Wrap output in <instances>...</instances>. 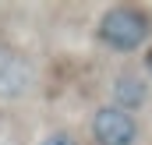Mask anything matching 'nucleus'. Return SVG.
<instances>
[{
  "mask_svg": "<svg viewBox=\"0 0 152 145\" xmlns=\"http://www.w3.org/2000/svg\"><path fill=\"white\" fill-rule=\"evenodd\" d=\"M145 74H149V78H152V46H149V50H145Z\"/></svg>",
  "mask_w": 152,
  "mask_h": 145,
  "instance_id": "6",
  "label": "nucleus"
},
{
  "mask_svg": "<svg viewBox=\"0 0 152 145\" xmlns=\"http://www.w3.org/2000/svg\"><path fill=\"white\" fill-rule=\"evenodd\" d=\"M36 81L32 60L14 50V46H0V99H21Z\"/></svg>",
  "mask_w": 152,
  "mask_h": 145,
  "instance_id": "3",
  "label": "nucleus"
},
{
  "mask_svg": "<svg viewBox=\"0 0 152 145\" xmlns=\"http://www.w3.org/2000/svg\"><path fill=\"white\" fill-rule=\"evenodd\" d=\"M39 145H81V142L75 138V131H50Z\"/></svg>",
  "mask_w": 152,
  "mask_h": 145,
  "instance_id": "5",
  "label": "nucleus"
},
{
  "mask_svg": "<svg viewBox=\"0 0 152 145\" xmlns=\"http://www.w3.org/2000/svg\"><path fill=\"white\" fill-rule=\"evenodd\" d=\"M110 96H113L110 106L127 110V113H138V110L149 103V78L138 74V71H120L113 78V85H110Z\"/></svg>",
  "mask_w": 152,
  "mask_h": 145,
  "instance_id": "4",
  "label": "nucleus"
},
{
  "mask_svg": "<svg viewBox=\"0 0 152 145\" xmlns=\"http://www.w3.org/2000/svg\"><path fill=\"white\" fill-rule=\"evenodd\" d=\"M96 39L110 53H131L149 46L152 39V11L142 4H113L99 14Z\"/></svg>",
  "mask_w": 152,
  "mask_h": 145,
  "instance_id": "1",
  "label": "nucleus"
},
{
  "mask_svg": "<svg viewBox=\"0 0 152 145\" xmlns=\"http://www.w3.org/2000/svg\"><path fill=\"white\" fill-rule=\"evenodd\" d=\"M88 135H92V145H138L142 124L127 110L99 106L92 113V120H88Z\"/></svg>",
  "mask_w": 152,
  "mask_h": 145,
  "instance_id": "2",
  "label": "nucleus"
}]
</instances>
